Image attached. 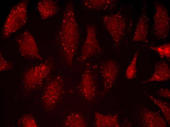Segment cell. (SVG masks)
I'll return each instance as SVG.
<instances>
[{
	"mask_svg": "<svg viewBox=\"0 0 170 127\" xmlns=\"http://www.w3.org/2000/svg\"><path fill=\"white\" fill-rule=\"evenodd\" d=\"M158 94L162 97L170 98V90L168 88H161L158 91Z\"/></svg>",
	"mask_w": 170,
	"mask_h": 127,
	"instance_id": "obj_12",
	"label": "cell"
},
{
	"mask_svg": "<svg viewBox=\"0 0 170 127\" xmlns=\"http://www.w3.org/2000/svg\"><path fill=\"white\" fill-rule=\"evenodd\" d=\"M148 47L156 51L161 58H166L169 60L170 58V44L167 43L157 46L143 45Z\"/></svg>",
	"mask_w": 170,
	"mask_h": 127,
	"instance_id": "obj_10",
	"label": "cell"
},
{
	"mask_svg": "<svg viewBox=\"0 0 170 127\" xmlns=\"http://www.w3.org/2000/svg\"><path fill=\"white\" fill-rule=\"evenodd\" d=\"M141 112L142 124L145 127H165L166 124L159 114L144 108Z\"/></svg>",
	"mask_w": 170,
	"mask_h": 127,
	"instance_id": "obj_3",
	"label": "cell"
},
{
	"mask_svg": "<svg viewBox=\"0 0 170 127\" xmlns=\"http://www.w3.org/2000/svg\"><path fill=\"white\" fill-rule=\"evenodd\" d=\"M98 49V46L95 38L93 37L88 36L83 47L80 61L84 62L93 56Z\"/></svg>",
	"mask_w": 170,
	"mask_h": 127,
	"instance_id": "obj_7",
	"label": "cell"
},
{
	"mask_svg": "<svg viewBox=\"0 0 170 127\" xmlns=\"http://www.w3.org/2000/svg\"><path fill=\"white\" fill-rule=\"evenodd\" d=\"M95 117L97 126L98 127H118L119 125L116 116H104L96 113Z\"/></svg>",
	"mask_w": 170,
	"mask_h": 127,
	"instance_id": "obj_8",
	"label": "cell"
},
{
	"mask_svg": "<svg viewBox=\"0 0 170 127\" xmlns=\"http://www.w3.org/2000/svg\"><path fill=\"white\" fill-rule=\"evenodd\" d=\"M80 89L85 97L90 99L95 93L94 83L90 71L86 70L82 76L80 85Z\"/></svg>",
	"mask_w": 170,
	"mask_h": 127,
	"instance_id": "obj_6",
	"label": "cell"
},
{
	"mask_svg": "<svg viewBox=\"0 0 170 127\" xmlns=\"http://www.w3.org/2000/svg\"><path fill=\"white\" fill-rule=\"evenodd\" d=\"M145 13L142 14L138 23L132 39L133 41L145 42H148L147 38L148 20Z\"/></svg>",
	"mask_w": 170,
	"mask_h": 127,
	"instance_id": "obj_5",
	"label": "cell"
},
{
	"mask_svg": "<svg viewBox=\"0 0 170 127\" xmlns=\"http://www.w3.org/2000/svg\"><path fill=\"white\" fill-rule=\"evenodd\" d=\"M170 71L167 63L164 61L157 63L154 67V72L149 79L142 82V84L153 81L162 82L167 81L170 78Z\"/></svg>",
	"mask_w": 170,
	"mask_h": 127,
	"instance_id": "obj_4",
	"label": "cell"
},
{
	"mask_svg": "<svg viewBox=\"0 0 170 127\" xmlns=\"http://www.w3.org/2000/svg\"><path fill=\"white\" fill-rule=\"evenodd\" d=\"M156 12L154 16L153 29L155 34L159 39L168 37L170 28V18L167 9L163 4L155 2Z\"/></svg>",
	"mask_w": 170,
	"mask_h": 127,
	"instance_id": "obj_1",
	"label": "cell"
},
{
	"mask_svg": "<svg viewBox=\"0 0 170 127\" xmlns=\"http://www.w3.org/2000/svg\"><path fill=\"white\" fill-rule=\"evenodd\" d=\"M138 51L135 52L130 63L127 67L126 72V77L128 79H132L136 76L137 73V61L138 56Z\"/></svg>",
	"mask_w": 170,
	"mask_h": 127,
	"instance_id": "obj_11",
	"label": "cell"
},
{
	"mask_svg": "<svg viewBox=\"0 0 170 127\" xmlns=\"http://www.w3.org/2000/svg\"><path fill=\"white\" fill-rule=\"evenodd\" d=\"M100 67L105 89H108L112 86L116 77L118 70L117 64L114 60H108L102 64Z\"/></svg>",
	"mask_w": 170,
	"mask_h": 127,
	"instance_id": "obj_2",
	"label": "cell"
},
{
	"mask_svg": "<svg viewBox=\"0 0 170 127\" xmlns=\"http://www.w3.org/2000/svg\"><path fill=\"white\" fill-rule=\"evenodd\" d=\"M149 98L161 109L166 120L170 124V107L167 103L148 95Z\"/></svg>",
	"mask_w": 170,
	"mask_h": 127,
	"instance_id": "obj_9",
	"label": "cell"
}]
</instances>
